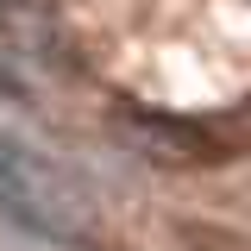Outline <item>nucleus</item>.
I'll list each match as a JSON object with an SVG mask.
<instances>
[{
  "mask_svg": "<svg viewBox=\"0 0 251 251\" xmlns=\"http://www.w3.org/2000/svg\"><path fill=\"white\" fill-rule=\"evenodd\" d=\"M0 220H19L50 239H75L94 220L88 182L63 163V151L44 145V132L13 107L6 88H0Z\"/></svg>",
  "mask_w": 251,
  "mask_h": 251,
  "instance_id": "obj_1",
  "label": "nucleus"
}]
</instances>
